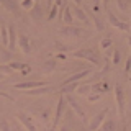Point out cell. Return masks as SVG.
<instances>
[{
  "label": "cell",
  "instance_id": "obj_1",
  "mask_svg": "<svg viewBox=\"0 0 131 131\" xmlns=\"http://www.w3.org/2000/svg\"><path fill=\"white\" fill-rule=\"evenodd\" d=\"M57 35H59L61 38H66V39H79V38L87 39L90 36V33L85 31L84 28L74 26V25H67V26H64V28H59Z\"/></svg>",
  "mask_w": 131,
  "mask_h": 131
},
{
  "label": "cell",
  "instance_id": "obj_2",
  "mask_svg": "<svg viewBox=\"0 0 131 131\" xmlns=\"http://www.w3.org/2000/svg\"><path fill=\"white\" fill-rule=\"evenodd\" d=\"M72 57H75V59H85V61H89L90 64H93L95 67H100L102 66V57L98 56L93 49H89V48L75 49V51L72 52Z\"/></svg>",
  "mask_w": 131,
  "mask_h": 131
},
{
  "label": "cell",
  "instance_id": "obj_3",
  "mask_svg": "<svg viewBox=\"0 0 131 131\" xmlns=\"http://www.w3.org/2000/svg\"><path fill=\"white\" fill-rule=\"evenodd\" d=\"M115 98H116V106H118V115L121 120H125V108H126V100H125V90L120 84H115Z\"/></svg>",
  "mask_w": 131,
  "mask_h": 131
},
{
  "label": "cell",
  "instance_id": "obj_4",
  "mask_svg": "<svg viewBox=\"0 0 131 131\" xmlns=\"http://www.w3.org/2000/svg\"><path fill=\"white\" fill-rule=\"evenodd\" d=\"M66 105H67L66 97L61 95V97H59V102H57V106H56V115H54V120H52L51 131H56V129H57V126H59V123H61V118H62V115H64V112H66Z\"/></svg>",
  "mask_w": 131,
  "mask_h": 131
},
{
  "label": "cell",
  "instance_id": "obj_5",
  "mask_svg": "<svg viewBox=\"0 0 131 131\" xmlns=\"http://www.w3.org/2000/svg\"><path fill=\"white\" fill-rule=\"evenodd\" d=\"M66 97V102H67V105H71V108L74 110V112L77 113V116L80 118V121H82V125H85L87 126L89 125V120H87V116H85V113H84V110H82V106H80V103L75 100L72 95H64Z\"/></svg>",
  "mask_w": 131,
  "mask_h": 131
},
{
  "label": "cell",
  "instance_id": "obj_6",
  "mask_svg": "<svg viewBox=\"0 0 131 131\" xmlns=\"http://www.w3.org/2000/svg\"><path fill=\"white\" fill-rule=\"evenodd\" d=\"M2 7L5 8L7 12H10L12 15H15L16 18L21 16V7H20V2L18 0H0Z\"/></svg>",
  "mask_w": 131,
  "mask_h": 131
},
{
  "label": "cell",
  "instance_id": "obj_7",
  "mask_svg": "<svg viewBox=\"0 0 131 131\" xmlns=\"http://www.w3.org/2000/svg\"><path fill=\"white\" fill-rule=\"evenodd\" d=\"M106 113H108V108H103L102 112H98V113L95 115V116L92 118V121H90L89 125H87V128H89L90 131H95V129H98V128H100V125L103 123V120L106 118Z\"/></svg>",
  "mask_w": 131,
  "mask_h": 131
},
{
  "label": "cell",
  "instance_id": "obj_8",
  "mask_svg": "<svg viewBox=\"0 0 131 131\" xmlns=\"http://www.w3.org/2000/svg\"><path fill=\"white\" fill-rule=\"evenodd\" d=\"M106 15H108V23L112 25L113 28H116V30H120V31H129V25L126 21H120L110 10H106Z\"/></svg>",
  "mask_w": 131,
  "mask_h": 131
},
{
  "label": "cell",
  "instance_id": "obj_9",
  "mask_svg": "<svg viewBox=\"0 0 131 131\" xmlns=\"http://www.w3.org/2000/svg\"><path fill=\"white\" fill-rule=\"evenodd\" d=\"M43 85H48V82H44V80H30V82L15 84L13 89L15 90H30V89H36V87H43Z\"/></svg>",
  "mask_w": 131,
  "mask_h": 131
},
{
  "label": "cell",
  "instance_id": "obj_10",
  "mask_svg": "<svg viewBox=\"0 0 131 131\" xmlns=\"http://www.w3.org/2000/svg\"><path fill=\"white\" fill-rule=\"evenodd\" d=\"M16 46L21 49L23 54H26V56L31 54V43H30V39H28V36L18 33V43H16Z\"/></svg>",
  "mask_w": 131,
  "mask_h": 131
},
{
  "label": "cell",
  "instance_id": "obj_11",
  "mask_svg": "<svg viewBox=\"0 0 131 131\" xmlns=\"http://www.w3.org/2000/svg\"><path fill=\"white\" fill-rule=\"evenodd\" d=\"M16 43H18V33L15 30V25H8V49L10 51H15Z\"/></svg>",
  "mask_w": 131,
  "mask_h": 131
},
{
  "label": "cell",
  "instance_id": "obj_12",
  "mask_svg": "<svg viewBox=\"0 0 131 131\" xmlns=\"http://www.w3.org/2000/svg\"><path fill=\"white\" fill-rule=\"evenodd\" d=\"M108 89H110V84H108V80H106V79L97 80V82H93V84H92V92L93 93H100V95H103V93L108 92Z\"/></svg>",
  "mask_w": 131,
  "mask_h": 131
},
{
  "label": "cell",
  "instance_id": "obj_13",
  "mask_svg": "<svg viewBox=\"0 0 131 131\" xmlns=\"http://www.w3.org/2000/svg\"><path fill=\"white\" fill-rule=\"evenodd\" d=\"M90 74H92V69H84V71H77L75 74H72V75H69L67 79H64L62 82V85L64 84H69V82H75V80H82V79H85V77H89Z\"/></svg>",
  "mask_w": 131,
  "mask_h": 131
},
{
  "label": "cell",
  "instance_id": "obj_14",
  "mask_svg": "<svg viewBox=\"0 0 131 131\" xmlns=\"http://www.w3.org/2000/svg\"><path fill=\"white\" fill-rule=\"evenodd\" d=\"M16 118L20 120V123L25 126V129L26 131H36V126L33 125V121H31V118L28 116V115H25V113H21L20 112L18 115H16Z\"/></svg>",
  "mask_w": 131,
  "mask_h": 131
},
{
  "label": "cell",
  "instance_id": "obj_15",
  "mask_svg": "<svg viewBox=\"0 0 131 131\" xmlns=\"http://www.w3.org/2000/svg\"><path fill=\"white\" fill-rule=\"evenodd\" d=\"M79 84H80V80L69 82V84H64V85H61V89H59L61 95H71V93H74V92L77 90V87H79Z\"/></svg>",
  "mask_w": 131,
  "mask_h": 131
},
{
  "label": "cell",
  "instance_id": "obj_16",
  "mask_svg": "<svg viewBox=\"0 0 131 131\" xmlns=\"http://www.w3.org/2000/svg\"><path fill=\"white\" fill-rule=\"evenodd\" d=\"M71 10H72V15L75 16V18L79 20V21H82L84 25H89V23H90V18H89L87 13H85V12L82 10V8H80L79 5H77V7H74V8H71Z\"/></svg>",
  "mask_w": 131,
  "mask_h": 131
},
{
  "label": "cell",
  "instance_id": "obj_17",
  "mask_svg": "<svg viewBox=\"0 0 131 131\" xmlns=\"http://www.w3.org/2000/svg\"><path fill=\"white\" fill-rule=\"evenodd\" d=\"M43 15H44L43 7H41L38 2H36L35 5H33V8L30 10V16H31V20H35V21H41V20H43Z\"/></svg>",
  "mask_w": 131,
  "mask_h": 131
},
{
  "label": "cell",
  "instance_id": "obj_18",
  "mask_svg": "<svg viewBox=\"0 0 131 131\" xmlns=\"http://www.w3.org/2000/svg\"><path fill=\"white\" fill-rule=\"evenodd\" d=\"M54 90V87H49V85H43V87H36V89H30L25 90L26 95H44V93H49Z\"/></svg>",
  "mask_w": 131,
  "mask_h": 131
},
{
  "label": "cell",
  "instance_id": "obj_19",
  "mask_svg": "<svg viewBox=\"0 0 131 131\" xmlns=\"http://www.w3.org/2000/svg\"><path fill=\"white\" fill-rule=\"evenodd\" d=\"M57 67H59V66H57V61H56V57H54V59H48V61H44V64H43V69H41V72H43V74H51V72H54Z\"/></svg>",
  "mask_w": 131,
  "mask_h": 131
},
{
  "label": "cell",
  "instance_id": "obj_20",
  "mask_svg": "<svg viewBox=\"0 0 131 131\" xmlns=\"http://www.w3.org/2000/svg\"><path fill=\"white\" fill-rule=\"evenodd\" d=\"M0 30H2V33H0V43H2V46H7L8 44V26L5 25V21L3 20H0Z\"/></svg>",
  "mask_w": 131,
  "mask_h": 131
},
{
  "label": "cell",
  "instance_id": "obj_21",
  "mask_svg": "<svg viewBox=\"0 0 131 131\" xmlns=\"http://www.w3.org/2000/svg\"><path fill=\"white\" fill-rule=\"evenodd\" d=\"M100 131H116V121L115 120H103L100 125Z\"/></svg>",
  "mask_w": 131,
  "mask_h": 131
},
{
  "label": "cell",
  "instance_id": "obj_22",
  "mask_svg": "<svg viewBox=\"0 0 131 131\" xmlns=\"http://www.w3.org/2000/svg\"><path fill=\"white\" fill-rule=\"evenodd\" d=\"M79 95H89L90 92H92V84H89V82H85V84H79V87L75 90Z\"/></svg>",
  "mask_w": 131,
  "mask_h": 131
},
{
  "label": "cell",
  "instance_id": "obj_23",
  "mask_svg": "<svg viewBox=\"0 0 131 131\" xmlns=\"http://www.w3.org/2000/svg\"><path fill=\"white\" fill-rule=\"evenodd\" d=\"M92 16V21H93V26H95V30L97 31H103L105 30V23L102 21V18L98 16L97 13H93V15H90Z\"/></svg>",
  "mask_w": 131,
  "mask_h": 131
},
{
  "label": "cell",
  "instance_id": "obj_24",
  "mask_svg": "<svg viewBox=\"0 0 131 131\" xmlns=\"http://www.w3.org/2000/svg\"><path fill=\"white\" fill-rule=\"evenodd\" d=\"M62 20L67 25H72V21H74V15H72V10H71V7H67L66 5L64 7V12H62Z\"/></svg>",
  "mask_w": 131,
  "mask_h": 131
},
{
  "label": "cell",
  "instance_id": "obj_25",
  "mask_svg": "<svg viewBox=\"0 0 131 131\" xmlns=\"http://www.w3.org/2000/svg\"><path fill=\"white\" fill-rule=\"evenodd\" d=\"M131 5V0H116V7L120 8L121 12H128Z\"/></svg>",
  "mask_w": 131,
  "mask_h": 131
},
{
  "label": "cell",
  "instance_id": "obj_26",
  "mask_svg": "<svg viewBox=\"0 0 131 131\" xmlns=\"http://www.w3.org/2000/svg\"><path fill=\"white\" fill-rule=\"evenodd\" d=\"M0 57H2V62H8V61L12 59V51L10 49L0 48Z\"/></svg>",
  "mask_w": 131,
  "mask_h": 131
},
{
  "label": "cell",
  "instance_id": "obj_27",
  "mask_svg": "<svg viewBox=\"0 0 131 131\" xmlns=\"http://www.w3.org/2000/svg\"><path fill=\"white\" fill-rule=\"evenodd\" d=\"M35 3H36V2H33V0H21V2H20V7L30 12L31 8H33V5H35Z\"/></svg>",
  "mask_w": 131,
  "mask_h": 131
},
{
  "label": "cell",
  "instance_id": "obj_28",
  "mask_svg": "<svg viewBox=\"0 0 131 131\" xmlns=\"http://www.w3.org/2000/svg\"><path fill=\"white\" fill-rule=\"evenodd\" d=\"M12 72H13V69H12L8 64H0V74H3V75H10Z\"/></svg>",
  "mask_w": 131,
  "mask_h": 131
},
{
  "label": "cell",
  "instance_id": "obj_29",
  "mask_svg": "<svg viewBox=\"0 0 131 131\" xmlns=\"http://www.w3.org/2000/svg\"><path fill=\"white\" fill-rule=\"evenodd\" d=\"M0 131H12L10 123H8L5 118H2V120H0Z\"/></svg>",
  "mask_w": 131,
  "mask_h": 131
},
{
  "label": "cell",
  "instance_id": "obj_30",
  "mask_svg": "<svg viewBox=\"0 0 131 131\" xmlns=\"http://www.w3.org/2000/svg\"><path fill=\"white\" fill-rule=\"evenodd\" d=\"M112 44H113V41L110 39V38H105V39H102V41H100V48H102V49H108V48H112Z\"/></svg>",
  "mask_w": 131,
  "mask_h": 131
},
{
  "label": "cell",
  "instance_id": "obj_31",
  "mask_svg": "<svg viewBox=\"0 0 131 131\" xmlns=\"http://www.w3.org/2000/svg\"><path fill=\"white\" fill-rule=\"evenodd\" d=\"M112 56H113V61H112V62H113V66H118V64H120V59H121V54H120V51H118V49H115Z\"/></svg>",
  "mask_w": 131,
  "mask_h": 131
},
{
  "label": "cell",
  "instance_id": "obj_32",
  "mask_svg": "<svg viewBox=\"0 0 131 131\" xmlns=\"http://www.w3.org/2000/svg\"><path fill=\"white\" fill-rule=\"evenodd\" d=\"M56 15H57V5H54V7H51V8H49L48 20H49V21H52V20L56 18Z\"/></svg>",
  "mask_w": 131,
  "mask_h": 131
},
{
  "label": "cell",
  "instance_id": "obj_33",
  "mask_svg": "<svg viewBox=\"0 0 131 131\" xmlns=\"http://www.w3.org/2000/svg\"><path fill=\"white\" fill-rule=\"evenodd\" d=\"M54 46H56V49H57V51H61V52H66V51H69V46H66V44H62L61 41H56V43H54Z\"/></svg>",
  "mask_w": 131,
  "mask_h": 131
},
{
  "label": "cell",
  "instance_id": "obj_34",
  "mask_svg": "<svg viewBox=\"0 0 131 131\" xmlns=\"http://www.w3.org/2000/svg\"><path fill=\"white\" fill-rule=\"evenodd\" d=\"M87 98H89V102H98L102 98V95L100 93H93V95H89Z\"/></svg>",
  "mask_w": 131,
  "mask_h": 131
},
{
  "label": "cell",
  "instance_id": "obj_35",
  "mask_svg": "<svg viewBox=\"0 0 131 131\" xmlns=\"http://www.w3.org/2000/svg\"><path fill=\"white\" fill-rule=\"evenodd\" d=\"M125 71H126V72H131V54L128 56V59H126V66H125Z\"/></svg>",
  "mask_w": 131,
  "mask_h": 131
},
{
  "label": "cell",
  "instance_id": "obj_36",
  "mask_svg": "<svg viewBox=\"0 0 131 131\" xmlns=\"http://www.w3.org/2000/svg\"><path fill=\"white\" fill-rule=\"evenodd\" d=\"M93 10H95V13L100 10V0H93Z\"/></svg>",
  "mask_w": 131,
  "mask_h": 131
},
{
  "label": "cell",
  "instance_id": "obj_37",
  "mask_svg": "<svg viewBox=\"0 0 131 131\" xmlns=\"http://www.w3.org/2000/svg\"><path fill=\"white\" fill-rule=\"evenodd\" d=\"M0 97H3V98H7V100L13 102V97H12V95H8V93H5V92H0Z\"/></svg>",
  "mask_w": 131,
  "mask_h": 131
},
{
  "label": "cell",
  "instance_id": "obj_38",
  "mask_svg": "<svg viewBox=\"0 0 131 131\" xmlns=\"http://www.w3.org/2000/svg\"><path fill=\"white\" fill-rule=\"evenodd\" d=\"M61 131H71V125H67V123L62 125V126H61Z\"/></svg>",
  "mask_w": 131,
  "mask_h": 131
},
{
  "label": "cell",
  "instance_id": "obj_39",
  "mask_svg": "<svg viewBox=\"0 0 131 131\" xmlns=\"http://www.w3.org/2000/svg\"><path fill=\"white\" fill-rule=\"evenodd\" d=\"M108 2H110V0H102V3H103V8H105V10H106V7H108Z\"/></svg>",
  "mask_w": 131,
  "mask_h": 131
},
{
  "label": "cell",
  "instance_id": "obj_40",
  "mask_svg": "<svg viewBox=\"0 0 131 131\" xmlns=\"http://www.w3.org/2000/svg\"><path fill=\"white\" fill-rule=\"evenodd\" d=\"M72 2L75 3V5H79V7H80V5H82V2H84V0H72Z\"/></svg>",
  "mask_w": 131,
  "mask_h": 131
},
{
  "label": "cell",
  "instance_id": "obj_41",
  "mask_svg": "<svg viewBox=\"0 0 131 131\" xmlns=\"http://www.w3.org/2000/svg\"><path fill=\"white\" fill-rule=\"evenodd\" d=\"M46 7H48V8L52 7V0H48V2H46Z\"/></svg>",
  "mask_w": 131,
  "mask_h": 131
},
{
  "label": "cell",
  "instance_id": "obj_42",
  "mask_svg": "<svg viewBox=\"0 0 131 131\" xmlns=\"http://www.w3.org/2000/svg\"><path fill=\"white\" fill-rule=\"evenodd\" d=\"M15 129H16V131H25V129H21V128H18V126H15Z\"/></svg>",
  "mask_w": 131,
  "mask_h": 131
},
{
  "label": "cell",
  "instance_id": "obj_43",
  "mask_svg": "<svg viewBox=\"0 0 131 131\" xmlns=\"http://www.w3.org/2000/svg\"><path fill=\"white\" fill-rule=\"evenodd\" d=\"M128 44H129V48H131V38H128Z\"/></svg>",
  "mask_w": 131,
  "mask_h": 131
},
{
  "label": "cell",
  "instance_id": "obj_44",
  "mask_svg": "<svg viewBox=\"0 0 131 131\" xmlns=\"http://www.w3.org/2000/svg\"><path fill=\"white\" fill-rule=\"evenodd\" d=\"M121 131H128V128H126V126H123V129Z\"/></svg>",
  "mask_w": 131,
  "mask_h": 131
},
{
  "label": "cell",
  "instance_id": "obj_45",
  "mask_svg": "<svg viewBox=\"0 0 131 131\" xmlns=\"http://www.w3.org/2000/svg\"><path fill=\"white\" fill-rule=\"evenodd\" d=\"M0 79H3V74H0Z\"/></svg>",
  "mask_w": 131,
  "mask_h": 131
},
{
  "label": "cell",
  "instance_id": "obj_46",
  "mask_svg": "<svg viewBox=\"0 0 131 131\" xmlns=\"http://www.w3.org/2000/svg\"><path fill=\"white\" fill-rule=\"evenodd\" d=\"M129 30H131V21H129Z\"/></svg>",
  "mask_w": 131,
  "mask_h": 131
},
{
  "label": "cell",
  "instance_id": "obj_47",
  "mask_svg": "<svg viewBox=\"0 0 131 131\" xmlns=\"http://www.w3.org/2000/svg\"><path fill=\"white\" fill-rule=\"evenodd\" d=\"M33 2H38V0H33Z\"/></svg>",
  "mask_w": 131,
  "mask_h": 131
},
{
  "label": "cell",
  "instance_id": "obj_48",
  "mask_svg": "<svg viewBox=\"0 0 131 131\" xmlns=\"http://www.w3.org/2000/svg\"><path fill=\"white\" fill-rule=\"evenodd\" d=\"M129 82H131V77H129Z\"/></svg>",
  "mask_w": 131,
  "mask_h": 131
},
{
  "label": "cell",
  "instance_id": "obj_49",
  "mask_svg": "<svg viewBox=\"0 0 131 131\" xmlns=\"http://www.w3.org/2000/svg\"><path fill=\"white\" fill-rule=\"evenodd\" d=\"M20 2H21V0H20Z\"/></svg>",
  "mask_w": 131,
  "mask_h": 131
}]
</instances>
